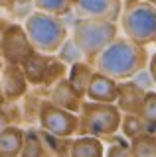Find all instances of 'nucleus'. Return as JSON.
Instances as JSON below:
<instances>
[{
	"instance_id": "412c9836",
	"label": "nucleus",
	"mask_w": 156,
	"mask_h": 157,
	"mask_svg": "<svg viewBox=\"0 0 156 157\" xmlns=\"http://www.w3.org/2000/svg\"><path fill=\"white\" fill-rule=\"evenodd\" d=\"M34 8L42 12H50L55 16H63L73 8V0H32Z\"/></svg>"
},
{
	"instance_id": "a211bd4d",
	"label": "nucleus",
	"mask_w": 156,
	"mask_h": 157,
	"mask_svg": "<svg viewBox=\"0 0 156 157\" xmlns=\"http://www.w3.org/2000/svg\"><path fill=\"white\" fill-rule=\"evenodd\" d=\"M146 132H150V128L140 114H123V122H121L119 134H123L129 141L134 140V137L140 136V134H146Z\"/></svg>"
},
{
	"instance_id": "423d86ee",
	"label": "nucleus",
	"mask_w": 156,
	"mask_h": 157,
	"mask_svg": "<svg viewBox=\"0 0 156 157\" xmlns=\"http://www.w3.org/2000/svg\"><path fill=\"white\" fill-rule=\"evenodd\" d=\"M38 126L42 128L47 134H53L57 137H75L79 136V114L71 110H65V108L53 104L50 98L42 102L40 108V122Z\"/></svg>"
},
{
	"instance_id": "2f4dec72",
	"label": "nucleus",
	"mask_w": 156,
	"mask_h": 157,
	"mask_svg": "<svg viewBox=\"0 0 156 157\" xmlns=\"http://www.w3.org/2000/svg\"><path fill=\"white\" fill-rule=\"evenodd\" d=\"M154 45H156V41H154Z\"/></svg>"
},
{
	"instance_id": "20e7f679",
	"label": "nucleus",
	"mask_w": 156,
	"mask_h": 157,
	"mask_svg": "<svg viewBox=\"0 0 156 157\" xmlns=\"http://www.w3.org/2000/svg\"><path fill=\"white\" fill-rule=\"evenodd\" d=\"M125 37L140 45L156 41V4L154 0H125V10L119 20Z\"/></svg>"
},
{
	"instance_id": "f8f14e48",
	"label": "nucleus",
	"mask_w": 156,
	"mask_h": 157,
	"mask_svg": "<svg viewBox=\"0 0 156 157\" xmlns=\"http://www.w3.org/2000/svg\"><path fill=\"white\" fill-rule=\"evenodd\" d=\"M146 90L140 88L134 81H121L119 82V96H117L115 104L123 114H140Z\"/></svg>"
},
{
	"instance_id": "473e14b6",
	"label": "nucleus",
	"mask_w": 156,
	"mask_h": 157,
	"mask_svg": "<svg viewBox=\"0 0 156 157\" xmlns=\"http://www.w3.org/2000/svg\"><path fill=\"white\" fill-rule=\"evenodd\" d=\"M154 90H156V88H154Z\"/></svg>"
},
{
	"instance_id": "9b49d317",
	"label": "nucleus",
	"mask_w": 156,
	"mask_h": 157,
	"mask_svg": "<svg viewBox=\"0 0 156 157\" xmlns=\"http://www.w3.org/2000/svg\"><path fill=\"white\" fill-rule=\"evenodd\" d=\"M117 96H119V81L113 77L99 73L95 69V75L89 82V88L85 92V98L93 102H107V104H115Z\"/></svg>"
},
{
	"instance_id": "b1692460",
	"label": "nucleus",
	"mask_w": 156,
	"mask_h": 157,
	"mask_svg": "<svg viewBox=\"0 0 156 157\" xmlns=\"http://www.w3.org/2000/svg\"><path fill=\"white\" fill-rule=\"evenodd\" d=\"M130 81H134L136 85H138L140 88H144L146 92L148 90H154L156 88V82H154V78H152V75H150V71H148V67H144V69H140L136 75L130 78Z\"/></svg>"
},
{
	"instance_id": "cd10ccee",
	"label": "nucleus",
	"mask_w": 156,
	"mask_h": 157,
	"mask_svg": "<svg viewBox=\"0 0 156 157\" xmlns=\"http://www.w3.org/2000/svg\"><path fill=\"white\" fill-rule=\"evenodd\" d=\"M6 2H10V4H18V6H20V4H28V2H32V0H6Z\"/></svg>"
},
{
	"instance_id": "9d476101",
	"label": "nucleus",
	"mask_w": 156,
	"mask_h": 157,
	"mask_svg": "<svg viewBox=\"0 0 156 157\" xmlns=\"http://www.w3.org/2000/svg\"><path fill=\"white\" fill-rule=\"evenodd\" d=\"M47 98H50L53 104L65 108V110L77 112V114H79L81 106H83V100H85V96L71 85L67 77L61 78V81H57L55 85L47 90Z\"/></svg>"
},
{
	"instance_id": "dca6fc26",
	"label": "nucleus",
	"mask_w": 156,
	"mask_h": 157,
	"mask_svg": "<svg viewBox=\"0 0 156 157\" xmlns=\"http://www.w3.org/2000/svg\"><path fill=\"white\" fill-rule=\"evenodd\" d=\"M93 75H95L93 63H89V61H79V63H73V65L69 67L67 78H69L71 85L85 96V92H87V88H89V82H91V78H93Z\"/></svg>"
},
{
	"instance_id": "ddd939ff",
	"label": "nucleus",
	"mask_w": 156,
	"mask_h": 157,
	"mask_svg": "<svg viewBox=\"0 0 156 157\" xmlns=\"http://www.w3.org/2000/svg\"><path fill=\"white\" fill-rule=\"evenodd\" d=\"M50 63H51V55L42 53V51H32L30 55L24 59L22 69L26 73V78L30 82V86H43L46 88Z\"/></svg>"
},
{
	"instance_id": "393cba45",
	"label": "nucleus",
	"mask_w": 156,
	"mask_h": 157,
	"mask_svg": "<svg viewBox=\"0 0 156 157\" xmlns=\"http://www.w3.org/2000/svg\"><path fill=\"white\" fill-rule=\"evenodd\" d=\"M10 124H12V120H10V116H8L6 108H0V132H4Z\"/></svg>"
},
{
	"instance_id": "6e6552de",
	"label": "nucleus",
	"mask_w": 156,
	"mask_h": 157,
	"mask_svg": "<svg viewBox=\"0 0 156 157\" xmlns=\"http://www.w3.org/2000/svg\"><path fill=\"white\" fill-rule=\"evenodd\" d=\"M123 10V0H73V12L77 18H107L119 22Z\"/></svg>"
},
{
	"instance_id": "4be33fe9",
	"label": "nucleus",
	"mask_w": 156,
	"mask_h": 157,
	"mask_svg": "<svg viewBox=\"0 0 156 157\" xmlns=\"http://www.w3.org/2000/svg\"><path fill=\"white\" fill-rule=\"evenodd\" d=\"M140 116H142L144 122L148 124L150 132L156 134V90H148V92H146L142 108H140Z\"/></svg>"
},
{
	"instance_id": "2eb2a0df",
	"label": "nucleus",
	"mask_w": 156,
	"mask_h": 157,
	"mask_svg": "<svg viewBox=\"0 0 156 157\" xmlns=\"http://www.w3.org/2000/svg\"><path fill=\"white\" fill-rule=\"evenodd\" d=\"M24 136H26V130H22L16 124H10L4 132H0V153L20 155L24 145Z\"/></svg>"
},
{
	"instance_id": "f3484780",
	"label": "nucleus",
	"mask_w": 156,
	"mask_h": 157,
	"mask_svg": "<svg viewBox=\"0 0 156 157\" xmlns=\"http://www.w3.org/2000/svg\"><path fill=\"white\" fill-rule=\"evenodd\" d=\"M46 155V144L40 130H26L24 136V145L20 151V157H43Z\"/></svg>"
},
{
	"instance_id": "a878e982",
	"label": "nucleus",
	"mask_w": 156,
	"mask_h": 157,
	"mask_svg": "<svg viewBox=\"0 0 156 157\" xmlns=\"http://www.w3.org/2000/svg\"><path fill=\"white\" fill-rule=\"evenodd\" d=\"M148 71H150V75H152L154 82H156V51L150 53V59H148Z\"/></svg>"
},
{
	"instance_id": "7ed1b4c3",
	"label": "nucleus",
	"mask_w": 156,
	"mask_h": 157,
	"mask_svg": "<svg viewBox=\"0 0 156 157\" xmlns=\"http://www.w3.org/2000/svg\"><path fill=\"white\" fill-rule=\"evenodd\" d=\"M71 37L83 49L85 59L93 63V59L119 37V22L107 18H79L71 28Z\"/></svg>"
},
{
	"instance_id": "aec40b11",
	"label": "nucleus",
	"mask_w": 156,
	"mask_h": 157,
	"mask_svg": "<svg viewBox=\"0 0 156 157\" xmlns=\"http://www.w3.org/2000/svg\"><path fill=\"white\" fill-rule=\"evenodd\" d=\"M57 57L61 59L65 65H73V63H79V61H87L85 59V53H83V49H81L79 45H77V41L71 37V33H69V37L63 41V45L60 47V51L55 53Z\"/></svg>"
},
{
	"instance_id": "c85d7f7f",
	"label": "nucleus",
	"mask_w": 156,
	"mask_h": 157,
	"mask_svg": "<svg viewBox=\"0 0 156 157\" xmlns=\"http://www.w3.org/2000/svg\"><path fill=\"white\" fill-rule=\"evenodd\" d=\"M2 69H4V59L0 57V73H2Z\"/></svg>"
},
{
	"instance_id": "5701e85b",
	"label": "nucleus",
	"mask_w": 156,
	"mask_h": 157,
	"mask_svg": "<svg viewBox=\"0 0 156 157\" xmlns=\"http://www.w3.org/2000/svg\"><path fill=\"white\" fill-rule=\"evenodd\" d=\"M107 140H113L109 145L105 147V157H133V151H130V141L126 140V137H117L111 136L107 137Z\"/></svg>"
},
{
	"instance_id": "7c9ffc66",
	"label": "nucleus",
	"mask_w": 156,
	"mask_h": 157,
	"mask_svg": "<svg viewBox=\"0 0 156 157\" xmlns=\"http://www.w3.org/2000/svg\"><path fill=\"white\" fill-rule=\"evenodd\" d=\"M154 4H156V0H154Z\"/></svg>"
},
{
	"instance_id": "4468645a",
	"label": "nucleus",
	"mask_w": 156,
	"mask_h": 157,
	"mask_svg": "<svg viewBox=\"0 0 156 157\" xmlns=\"http://www.w3.org/2000/svg\"><path fill=\"white\" fill-rule=\"evenodd\" d=\"M69 157H105V144L95 136H75L71 140Z\"/></svg>"
},
{
	"instance_id": "f257e3e1",
	"label": "nucleus",
	"mask_w": 156,
	"mask_h": 157,
	"mask_svg": "<svg viewBox=\"0 0 156 157\" xmlns=\"http://www.w3.org/2000/svg\"><path fill=\"white\" fill-rule=\"evenodd\" d=\"M148 59L150 53L146 45H140L129 37H117L93 59V67L121 82L133 78L140 69L148 67Z\"/></svg>"
},
{
	"instance_id": "39448f33",
	"label": "nucleus",
	"mask_w": 156,
	"mask_h": 157,
	"mask_svg": "<svg viewBox=\"0 0 156 157\" xmlns=\"http://www.w3.org/2000/svg\"><path fill=\"white\" fill-rule=\"evenodd\" d=\"M79 136H95L101 140H107L121 132L123 112L119 110L117 104L93 102L85 98L79 110Z\"/></svg>"
},
{
	"instance_id": "1a4fd4ad",
	"label": "nucleus",
	"mask_w": 156,
	"mask_h": 157,
	"mask_svg": "<svg viewBox=\"0 0 156 157\" xmlns=\"http://www.w3.org/2000/svg\"><path fill=\"white\" fill-rule=\"evenodd\" d=\"M0 85L8 102L22 100L30 90V82L26 78L22 65H14V63H4V69L0 73Z\"/></svg>"
},
{
	"instance_id": "bb28decb",
	"label": "nucleus",
	"mask_w": 156,
	"mask_h": 157,
	"mask_svg": "<svg viewBox=\"0 0 156 157\" xmlns=\"http://www.w3.org/2000/svg\"><path fill=\"white\" fill-rule=\"evenodd\" d=\"M8 104V100H6V96H4V90H2V85H0V108H4Z\"/></svg>"
},
{
	"instance_id": "f03ea898",
	"label": "nucleus",
	"mask_w": 156,
	"mask_h": 157,
	"mask_svg": "<svg viewBox=\"0 0 156 157\" xmlns=\"http://www.w3.org/2000/svg\"><path fill=\"white\" fill-rule=\"evenodd\" d=\"M24 28L34 49L47 53V55H55L71 33L63 16H55L50 12H42V10L32 12L24 22Z\"/></svg>"
},
{
	"instance_id": "c756f323",
	"label": "nucleus",
	"mask_w": 156,
	"mask_h": 157,
	"mask_svg": "<svg viewBox=\"0 0 156 157\" xmlns=\"http://www.w3.org/2000/svg\"><path fill=\"white\" fill-rule=\"evenodd\" d=\"M0 157H20V155H8V153H0Z\"/></svg>"
},
{
	"instance_id": "6ab92c4d",
	"label": "nucleus",
	"mask_w": 156,
	"mask_h": 157,
	"mask_svg": "<svg viewBox=\"0 0 156 157\" xmlns=\"http://www.w3.org/2000/svg\"><path fill=\"white\" fill-rule=\"evenodd\" d=\"M130 151L133 157H156V134L146 132L130 140Z\"/></svg>"
},
{
	"instance_id": "0eeeda50",
	"label": "nucleus",
	"mask_w": 156,
	"mask_h": 157,
	"mask_svg": "<svg viewBox=\"0 0 156 157\" xmlns=\"http://www.w3.org/2000/svg\"><path fill=\"white\" fill-rule=\"evenodd\" d=\"M36 51L26 33L24 24H6V28L0 32V57L4 63L22 65L24 59Z\"/></svg>"
}]
</instances>
